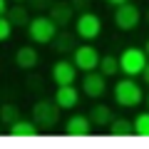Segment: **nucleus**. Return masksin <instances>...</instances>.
Here are the masks:
<instances>
[{
  "label": "nucleus",
  "instance_id": "nucleus-26",
  "mask_svg": "<svg viewBox=\"0 0 149 149\" xmlns=\"http://www.w3.org/2000/svg\"><path fill=\"white\" fill-rule=\"evenodd\" d=\"M8 10H10L8 8V0H0V15H8Z\"/></svg>",
  "mask_w": 149,
  "mask_h": 149
},
{
  "label": "nucleus",
  "instance_id": "nucleus-14",
  "mask_svg": "<svg viewBox=\"0 0 149 149\" xmlns=\"http://www.w3.org/2000/svg\"><path fill=\"white\" fill-rule=\"evenodd\" d=\"M72 15H74L72 3H52V5H50V17H52L60 27H67L70 22H72Z\"/></svg>",
  "mask_w": 149,
  "mask_h": 149
},
{
  "label": "nucleus",
  "instance_id": "nucleus-7",
  "mask_svg": "<svg viewBox=\"0 0 149 149\" xmlns=\"http://www.w3.org/2000/svg\"><path fill=\"white\" fill-rule=\"evenodd\" d=\"M100 60H102L100 50H97L95 45H90V42L77 45V47L72 50V62L77 65L80 72H92V70H97L100 67Z\"/></svg>",
  "mask_w": 149,
  "mask_h": 149
},
{
  "label": "nucleus",
  "instance_id": "nucleus-31",
  "mask_svg": "<svg viewBox=\"0 0 149 149\" xmlns=\"http://www.w3.org/2000/svg\"><path fill=\"white\" fill-rule=\"evenodd\" d=\"M0 134H3V122H0Z\"/></svg>",
  "mask_w": 149,
  "mask_h": 149
},
{
  "label": "nucleus",
  "instance_id": "nucleus-4",
  "mask_svg": "<svg viewBox=\"0 0 149 149\" xmlns=\"http://www.w3.org/2000/svg\"><path fill=\"white\" fill-rule=\"evenodd\" d=\"M149 62L144 47H124L119 52V72L127 77H142L144 65Z\"/></svg>",
  "mask_w": 149,
  "mask_h": 149
},
{
  "label": "nucleus",
  "instance_id": "nucleus-12",
  "mask_svg": "<svg viewBox=\"0 0 149 149\" xmlns=\"http://www.w3.org/2000/svg\"><path fill=\"white\" fill-rule=\"evenodd\" d=\"M8 134H10V137H17V139H32V137L40 134V127H37L32 119L20 117L17 122H13L10 127H8Z\"/></svg>",
  "mask_w": 149,
  "mask_h": 149
},
{
  "label": "nucleus",
  "instance_id": "nucleus-9",
  "mask_svg": "<svg viewBox=\"0 0 149 149\" xmlns=\"http://www.w3.org/2000/svg\"><path fill=\"white\" fill-rule=\"evenodd\" d=\"M77 65L72 60H57L52 65V82L55 85H74L77 80Z\"/></svg>",
  "mask_w": 149,
  "mask_h": 149
},
{
  "label": "nucleus",
  "instance_id": "nucleus-23",
  "mask_svg": "<svg viewBox=\"0 0 149 149\" xmlns=\"http://www.w3.org/2000/svg\"><path fill=\"white\" fill-rule=\"evenodd\" d=\"M30 3L37 8V10H42V8H50V5H52V0H30Z\"/></svg>",
  "mask_w": 149,
  "mask_h": 149
},
{
  "label": "nucleus",
  "instance_id": "nucleus-21",
  "mask_svg": "<svg viewBox=\"0 0 149 149\" xmlns=\"http://www.w3.org/2000/svg\"><path fill=\"white\" fill-rule=\"evenodd\" d=\"M134 134L137 137H149V109L139 112L134 117Z\"/></svg>",
  "mask_w": 149,
  "mask_h": 149
},
{
  "label": "nucleus",
  "instance_id": "nucleus-27",
  "mask_svg": "<svg viewBox=\"0 0 149 149\" xmlns=\"http://www.w3.org/2000/svg\"><path fill=\"white\" fill-rule=\"evenodd\" d=\"M107 5H112V8H117V5H122V3H127V0H104Z\"/></svg>",
  "mask_w": 149,
  "mask_h": 149
},
{
  "label": "nucleus",
  "instance_id": "nucleus-18",
  "mask_svg": "<svg viewBox=\"0 0 149 149\" xmlns=\"http://www.w3.org/2000/svg\"><path fill=\"white\" fill-rule=\"evenodd\" d=\"M74 37H77V35H70L67 30L57 32V35H55V40H52L55 50H57V52H72V50L77 47V45H74Z\"/></svg>",
  "mask_w": 149,
  "mask_h": 149
},
{
  "label": "nucleus",
  "instance_id": "nucleus-22",
  "mask_svg": "<svg viewBox=\"0 0 149 149\" xmlns=\"http://www.w3.org/2000/svg\"><path fill=\"white\" fill-rule=\"evenodd\" d=\"M13 37V22L8 20V15H0V42H8Z\"/></svg>",
  "mask_w": 149,
  "mask_h": 149
},
{
  "label": "nucleus",
  "instance_id": "nucleus-20",
  "mask_svg": "<svg viewBox=\"0 0 149 149\" xmlns=\"http://www.w3.org/2000/svg\"><path fill=\"white\" fill-rule=\"evenodd\" d=\"M20 119V107L13 104V102H8V104L0 107V122L5 124V127H10L13 122H17Z\"/></svg>",
  "mask_w": 149,
  "mask_h": 149
},
{
  "label": "nucleus",
  "instance_id": "nucleus-2",
  "mask_svg": "<svg viewBox=\"0 0 149 149\" xmlns=\"http://www.w3.org/2000/svg\"><path fill=\"white\" fill-rule=\"evenodd\" d=\"M57 32H60V25L50 15H35L27 25V37L35 45H52Z\"/></svg>",
  "mask_w": 149,
  "mask_h": 149
},
{
  "label": "nucleus",
  "instance_id": "nucleus-29",
  "mask_svg": "<svg viewBox=\"0 0 149 149\" xmlns=\"http://www.w3.org/2000/svg\"><path fill=\"white\" fill-rule=\"evenodd\" d=\"M144 20H147V25H149V13H147V15H144Z\"/></svg>",
  "mask_w": 149,
  "mask_h": 149
},
{
  "label": "nucleus",
  "instance_id": "nucleus-5",
  "mask_svg": "<svg viewBox=\"0 0 149 149\" xmlns=\"http://www.w3.org/2000/svg\"><path fill=\"white\" fill-rule=\"evenodd\" d=\"M74 35L85 40V42H92L102 35V17L95 15V13H80L77 20H74Z\"/></svg>",
  "mask_w": 149,
  "mask_h": 149
},
{
  "label": "nucleus",
  "instance_id": "nucleus-6",
  "mask_svg": "<svg viewBox=\"0 0 149 149\" xmlns=\"http://www.w3.org/2000/svg\"><path fill=\"white\" fill-rule=\"evenodd\" d=\"M139 22H142V10H139L134 3H122V5L114 8V25L119 27V30L124 32H132L139 27Z\"/></svg>",
  "mask_w": 149,
  "mask_h": 149
},
{
  "label": "nucleus",
  "instance_id": "nucleus-1",
  "mask_svg": "<svg viewBox=\"0 0 149 149\" xmlns=\"http://www.w3.org/2000/svg\"><path fill=\"white\" fill-rule=\"evenodd\" d=\"M112 97H114V102H117L119 107L132 109V107H139L144 102V90L137 82V77H127V74H124L122 80H117V85L112 90Z\"/></svg>",
  "mask_w": 149,
  "mask_h": 149
},
{
  "label": "nucleus",
  "instance_id": "nucleus-3",
  "mask_svg": "<svg viewBox=\"0 0 149 149\" xmlns=\"http://www.w3.org/2000/svg\"><path fill=\"white\" fill-rule=\"evenodd\" d=\"M60 104L55 100H37L32 104V122L40 127V132H50L60 122Z\"/></svg>",
  "mask_w": 149,
  "mask_h": 149
},
{
  "label": "nucleus",
  "instance_id": "nucleus-19",
  "mask_svg": "<svg viewBox=\"0 0 149 149\" xmlns=\"http://www.w3.org/2000/svg\"><path fill=\"white\" fill-rule=\"evenodd\" d=\"M100 72L104 74V77H114V74H119V57H117V55H102Z\"/></svg>",
  "mask_w": 149,
  "mask_h": 149
},
{
  "label": "nucleus",
  "instance_id": "nucleus-15",
  "mask_svg": "<svg viewBox=\"0 0 149 149\" xmlns=\"http://www.w3.org/2000/svg\"><path fill=\"white\" fill-rule=\"evenodd\" d=\"M90 119H92V124H95V127H109L112 124V119H114V112L109 109V107L107 104H95L90 109Z\"/></svg>",
  "mask_w": 149,
  "mask_h": 149
},
{
  "label": "nucleus",
  "instance_id": "nucleus-16",
  "mask_svg": "<svg viewBox=\"0 0 149 149\" xmlns=\"http://www.w3.org/2000/svg\"><path fill=\"white\" fill-rule=\"evenodd\" d=\"M8 20L13 22V27H27L32 20V15L27 13V8L22 5V3H15V5L8 10Z\"/></svg>",
  "mask_w": 149,
  "mask_h": 149
},
{
  "label": "nucleus",
  "instance_id": "nucleus-10",
  "mask_svg": "<svg viewBox=\"0 0 149 149\" xmlns=\"http://www.w3.org/2000/svg\"><path fill=\"white\" fill-rule=\"evenodd\" d=\"M92 119L90 114H70L67 122H65V134L67 137H87L92 134Z\"/></svg>",
  "mask_w": 149,
  "mask_h": 149
},
{
  "label": "nucleus",
  "instance_id": "nucleus-11",
  "mask_svg": "<svg viewBox=\"0 0 149 149\" xmlns=\"http://www.w3.org/2000/svg\"><path fill=\"white\" fill-rule=\"evenodd\" d=\"M80 92L82 90H77L74 85H57V90H55V95H52V100L60 104V109H74V107L80 104Z\"/></svg>",
  "mask_w": 149,
  "mask_h": 149
},
{
  "label": "nucleus",
  "instance_id": "nucleus-24",
  "mask_svg": "<svg viewBox=\"0 0 149 149\" xmlns=\"http://www.w3.org/2000/svg\"><path fill=\"white\" fill-rule=\"evenodd\" d=\"M90 3V0H72V8H77L80 13H85V5Z\"/></svg>",
  "mask_w": 149,
  "mask_h": 149
},
{
  "label": "nucleus",
  "instance_id": "nucleus-25",
  "mask_svg": "<svg viewBox=\"0 0 149 149\" xmlns=\"http://www.w3.org/2000/svg\"><path fill=\"white\" fill-rule=\"evenodd\" d=\"M142 80H144V85H149V62L144 65V72H142Z\"/></svg>",
  "mask_w": 149,
  "mask_h": 149
},
{
  "label": "nucleus",
  "instance_id": "nucleus-17",
  "mask_svg": "<svg viewBox=\"0 0 149 149\" xmlns=\"http://www.w3.org/2000/svg\"><path fill=\"white\" fill-rule=\"evenodd\" d=\"M109 134L112 137H132L134 134V119H127V117H114L109 127Z\"/></svg>",
  "mask_w": 149,
  "mask_h": 149
},
{
  "label": "nucleus",
  "instance_id": "nucleus-8",
  "mask_svg": "<svg viewBox=\"0 0 149 149\" xmlns=\"http://www.w3.org/2000/svg\"><path fill=\"white\" fill-rule=\"evenodd\" d=\"M80 90H82V95L90 97V100H100V97H104V92H107V77L102 72H97V70L85 72L82 74Z\"/></svg>",
  "mask_w": 149,
  "mask_h": 149
},
{
  "label": "nucleus",
  "instance_id": "nucleus-32",
  "mask_svg": "<svg viewBox=\"0 0 149 149\" xmlns=\"http://www.w3.org/2000/svg\"><path fill=\"white\" fill-rule=\"evenodd\" d=\"M147 107H149V95H147Z\"/></svg>",
  "mask_w": 149,
  "mask_h": 149
},
{
  "label": "nucleus",
  "instance_id": "nucleus-30",
  "mask_svg": "<svg viewBox=\"0 0 149 149\" xmlns=\"http://www.w3.org/2000/svg\"><path fill=\"white\" fill-rule=\"evenodd\" d=\"M13 3H27V0H13Z\"/></svg>",
  "mask_w": 149,
  "mask_h": 149
},
{
  "label": "nucleus",
  "instance_id": "nucleus-28",
  "mask_svg": "<svg viewBox=\"0 0 149 149\" xmlns=\"http://www.w3.org/2000/svg\"><path fill=\"white\" fill-rule=\"evenodd\" d=\"M144 52H147V57H149V37H147V42H144Z\"/></svg>",
  "mask_w": 149,
  "mask_h": 149
},
{
  "label": "nucleus",
  "instance_id": "nucleus-13",
  "mask_svg": "<svg viewBox=\"0 0 149 149\" xmlns=\"http://www.w3.org/2000/svg\"><path fill=\"white\" fill-rule=\"evenodd\" d=\"M37 62H40V55L32 45H22V47L15 50V65L20 70H35Z\"/></svg>",
  "mask_w": 149,
  "mask_h": 149
}]
</instances>
